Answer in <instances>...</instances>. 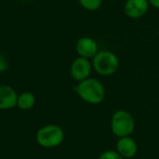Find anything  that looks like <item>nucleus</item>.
Masks as SVG:
<instances>
[{
  "label": "nucleus",
  "instance_id": "1",
  "mask_svg": "<svg viewBox=\"0 0 159 159\" xmlns=\"http://www.w3.org/2000/svg\"><path fill=\"white\" fill-rule=\"evenodd\" d=\"M75 92L88 104H100L106 97V90L100 81L96 78H87L80 82L75 88Z\"/></svg>",
  "mask_w": 159,
  "mask_h": 159
},
{
  "label": "nucleus",
  "instance_id": "2",
  "mask_svg": "<svg viewBox=\"0 0 159 159\" xmlns=\"http://www.w3.org/2000/svg\"><path fill=\"white\" fill-rule=\"evenodd\" d=\"M94 70L101 76H111L114 74L119 66L118 56L111 51H99L92 59Z\"/></svg>",
  "mask_w": 159,
  "mask_h": 159
},
{
  "label": "nucleus",
  "instance_id": "3",
  "mask_svg": "<svg viewBox=\"0 0 159 159\" xmlns=\"http://www.w3.org/2000/svg\"><path fill=\"white\" fill-rule=\"evenodd\" d=\"M135 125L133 116L125 110H118L111 116V129L117 138L130 136L135 130Z\"/></svg>",
  "mask_w": 159,
  "mask_h": 159
},
{
  "label": "nucleus",
  "instance_id": "4",
  "mask_svg": "<svg viewBox=\"0 0 159 159\" xmlns=\"http://www.w3.org/2000/svg\"><path fill=\"white\" fill-rule=\"evenodd\" d=\"M65 138L64 130L57 125H48L37 133L38 143L45 148H54L60 145Z\"/></svg>",
  "mask_w": 159,
  "mask_h": 159
},
{
  "label": "nucleus",
  "instance_id": "5",
  "mask_svg": "<svg viewBox=\"0 0 159 159\" xmlns=\"http://www.w3.org/2000/svg\"><path fill=\"white\" fill-rule=\"evenodd\" d=\"M92 62L90 59L79 56L75 58L70 66V75L74 81L80 83L90 77L92 72Z\"/></svg>",
  "mask_w": 159,
  "mask_h": 159
},
{
  "label": "nucleus",
  "instance_id": "6",
  "mask_svg": "<svg viewBox=\"0 0 159 159\" xmlns=\"http://www.w3.org/2000/svg\"><path fill=\"white\" fill-rule=\"evenodd\" d=\"M149 6L148 0H126L124 6V11L128 18L139 19L146 14Z\"/></svg>",
  "mask_w": 159,
  "mask_h": 159
},
{
  "label": "nucleus",
  "instance_id": "7",
  "mask_svg": "<svg viewBox=\"0 0 159 159\" xmlns=\"http://www.w3.org/2000/svg\"><path fill=\"white\" fill-rule=\"evenodd\" d=\"M76 52L79 56L87 59H93L98 51V42L90 37H83L79 39L76 43Z\"/></svg>",
  "mask_w": 159,
  "mask_h": 159
},
{
  "label": "nucleus",
  "instance_id": "8",
  "mask_svg": "<svg viewBox=\"0 0 159 159\" xmlns=\"http://www.w3.org/2000/svg\"><path fill=\"white\" fill-rule=\"evenodd\" d=\"M116 151L124 158H132L137 154L138 145L135 139L130 136L119 138L116 143Z\"/></svg>",
  "mask_w": 159,
  "mask_h": 159
},
{
  "label": "nucleus",
  "instance_id": "9",
  "mask_svg": "<svg viewBox=\"0 0 159 159\" xmlns=\"http://www.w3.org/2000/svg\"><path fill=\"white\" fill-rule=\"evenodd\" d=\"M18 97L10 86L0 87V110H8L17 105Z\"/></svg>",
  "mask_w": 159,
  "mask_h": 159
},
{
  "label": "nucleus",
  "instance_id": "10",
  "mask_svg": "<svg viewBox=\"0 0 159 159\" xmlns=\"http://www.w3.org/2000/svg\"><path fill=\"white\" fill-rule=\"evenodd\" d=\"M36 102L35 96L30 92H25L18 97L17 105L22 110H30L34 107Z\"/></svg>",
  "mask_w": 159,
  "mask_h": 159
},
{
  "label": "nucleus",
  "instance_id": "11",
  "mask_svg": "<svg viewBox=\"0 0 159 159\" xmlns=\"http://www.w3.org/2000/svg\"><path fill=\"white\" fill-rule=\"evenodd\" d=\"M78 2L84 10L96 11L101 7L103 0H78Z\"/></svg>",
  "mask_w": 159,
  "mask_h": 159
},
{
  "label": "nucleus",
  "instance_id": "12",
  "mask_svg": "<svg viewBox=\"0 0 159 159\" xmlns=\"http://www.w3.org/2000/svg\"><path fill=\"white\" fill-rule=\"evenodd\" d=\"M98 159H125L117 151L108 150L101 152Z\"/></svg>",
  "mask_w": 159,
  "mask_h": 159
},
{
  "label": "nucleus",
  "instance_id": "13",
  "mask_svg": "<svg viewBox=\"0 0 159 159\" xmlns=\"http://www.w3.org/2000/svg\"><path fill=\"white\" fill-rule=\"evenodd\" d=\"M7 66H8V65H7V61H6L5 57L2 54H0V72L6 70Z\"/></svg>",
  "mask_w": 159,
  "mask_h": 159
},
{
  "label": "nucleus",
  "instance_id": "14",
  "mask_svg": "<svg viewBox=\"0 0 159 159\" xmlns=\"http://www.w3.org/2000/svg\"><path fill=\"white\" fill-rule=\"evenodd\" d=\"M148 1L152 7L155 9H159V0H148Z\"/></svg>",
  "mask_w": 159,
  "mask_h": 159
}]
</instances>
